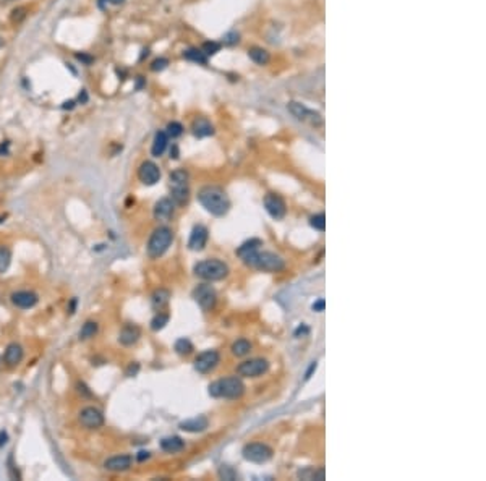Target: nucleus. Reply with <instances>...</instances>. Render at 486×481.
<instances>
[{
	"instance_id": "b1692460",
	"label": "nucleus",
	"mask_w": 486,
	"mask_h": 481,
	"mask_svg": "<svg viewBox=\"0 0 486 481\" xmlns=\"http://www.w3.org/2000/svg\"><path fill=\"white\" fill-rule=\"evenodd\" d=\"M213 133H214L213 125H211L206 119L194 120V123H193V135L194 136H198V138H204V136H209Z\"/></svg>"
},
{
	"instance_id": "a18cd8bd",
	"label": "nucleus",
	"mask_w": 486,
	"mask_h": 481,
	"mask_svg": "<svg viewBox=\"0 0 486 481\" xmlns=\"http://www.w3.org/2000/svg\"><path fill=\"white\" fill-rule=\"evenodd\" d=\"M7 442V433H0V447Z\"/></svg>"
},
{
	"instance_id": "6ab92c4d",
	"label": "nucleus",
	"mask_w": 486,
	"mask_h": 481,
	"mask_svg": "<svg viewBox=\"0 0 486 481\" xmlns=\"http://www.w3.org/2000/svg\"><path fill=\"white\" fill-rule=\"evenodd\" d=\"M23 357H24V352L18 343H10V345L5 348L3 360L7 364H10V366H17V364L23 360Z\"/></svg>"
},
{
	"instance_id": "09e8293b",
	"label": "nucleus",
	"mask_w": 486,
	"mask_h": 481,
	"mask_svg": "<svg viewBox=\"0 0 486 481\" xmlns=\"http://www.w3.org/2000/svg\"><path fill=\"white\" fill-rule=\"evenodd\" d=\"M0 361H2V360H0Z\"/></svg>"
},
{
	"instance_id": "f257e3e1",
	"label": "nucleus",
	"mask_w": 486,
	"mask_h": 481,
	"mask_svg": "<svg viewBox=\"0 0 486 481\" xmlns=\"http://www.w3.org/2000/svg\"><path fill=\"white\" fill-rule=\"evenodd\" d=\"M198 201L213 216H224L230 208L229 196L225 194L224 190L219 187H211V185L199 190Z\"/></svg>"
},
{
	"instance_id": "dca6fc26",
	"label": "nucleus",
	"mask_w": 486,
	"mask_h": 481,
	"mask_svg": "<svg viewBox=\"0 0 486 481\" xmlns=\"http://www.w3.org/2000/svg\"><path fill=\"white\" fill-rule=\"evenodd\" d=\"M38 300H39L38 295L34 292H29V290H20V292H15L12 295V303L21 310L33 308V306L38 303Z\"/></svg>"
},
{
	"instance_id": "4c0bfd02",
	"label": "nucleus",
	"mask_w": 486,
	"mask_h": 481,
	"mask_svg": "<svg viewBox=\"0 0 486 481\" xmlns=\"http://www.w3.org/2000/svg\"><path fill=\"white\" fill-rule=\"evenodd\" d=\"M167 65H169V60H167V59H157V60L152 62L151 70H152V72H161V70H164V68H166Z\"/></svg>"
},
{
	"instance_id": "9b49d317",
	"label": "nucleus",
	"mask_w": 486,
	"mask_h": 481,
	"mask_svg": "<svg viewBox=\"0 0 486 481\" xmlns=\"http://www.w3.org/2000/svg\"><path fill=\"white\" fill-rule=\"evenodd\" d=\"M219 360H220V357L216 350H206L196 357V360H194V369L201 374L209 373L211 369H214L218 366Z\"/></svg>"
},
{
	"instance_id": "7c9ffc66",
	"label": "nucleus",
	"mask_w": 486,
	"mask_h": 481,
	"mask_svg": "<svg viewBox=\"0 0 486 481\" xmlns=\"http://www.w3.org/2000/svg\"><path fill=\"white\" fill-rule=\"evenodd\" d=\"M298 477L303 478V480H324V468H305V470H300L298 472Z\"/></svg>"
},
{
	"instance_id": "f8f14e48",
	"label": "nucleus",
	"mask_w": 486,
	"mask_h": 481,
	"mask_svg": "<svg viewBox=\"0 0 486 481\" xmlns=\"http://www.w3.org/2000/svg\"><path fill=\"white\" fill-rule=\"evenodd\" d=\"M264 208H266L267 214L276 220L282 219L285 216V203L279 194H274V193L266 194V196H264Z\"/></svg>"
},
{
	"instance_id": "c03bdc74",
	"label": "nucleus",
	"mask_w": 486,
	"mask_h": 481,
	"mask_svg": "<svg viewBox=\"0 0 486 481\" xmlns=\"http://www.w3.org/2000/svg\"><path fill=\"white\" fill-rule=\"evenodd\" d=\"M145 458H149V452H145V451H143V452H140L138 460L141 462V460H145Z\"/></svg>"
},
{
	"instance_id": "c85d7f7f",
	"label": "nucleus",
	"mask_w": 486,
	"mask_h": 481,
	"mask_svg": "<svg viewBox=\"0 0 486 481\" xmlns=\"http://www.w3.org/2000/svg\"><path fill=\"white\" fill-rule=\"evenodd\" d=\"M97 334V322L96 321H86L80 331V339L88 340Z\"/></svg>"
},
{
	"instance_id": "6e6552de",
	"label": "nucleus",
	"mask_w": 486,
	"mask_h": 481,
	"mask_svg": "<svg viewBox=\"0 0 486 481\" xmlns=\"http://www.w3.org/2000/svg\"><path fill=\"white\" fill-rule=\"evenodd\" d=\"M269 369V363L264 358H253V360H246L240 363L237 366V374L243 378H258L263 376Z\"/></svg>"
},
{
	"instance_id": "49530a36",
	"label": "nucleus",
	"mask_w": 486,
	"mask_h": 481,
	"mask_svg": "<svg viewBox=\"0 0 486 481\" xmlns=\"http://www.w3.org/2000/svg\"><path fill=\"white\" fill-rule=\"evenodd\" d=\"M109 3H112V5H122L125 2V0H107Z\"/></svg>"
},
{
	"instance_id": "37998d69",
	"label": "nucleus",
	"mask_w": 486,
	"mask_h": 481,
	"mask_svg": "<svg viewBox=\"0 0 486 481\" xmlns=\"http://www.w3.org/2000/svg\"><path fill=\"white\" fill-rule=\"evenodd\" d=\"M315 369H316V361H313V363H311V366H310V369H308V373H306V379H310V376H311V373H313L315 371Z\"/></svg>"
},
{
	"instance_id": "473e14b6",
	"label": "nucleus",
	"mask_w": 486,
	"mask_h": 481,
	"mask_svg": "<svg viewBox=\"0 0 486 481\" xmlns=\"http://www.w3.org/2000/svg\"><path fill=\"white\" fill-rule=\"evenodd\" d=\"M173 348H175V352L178 355H190V353L193 352V343L188 339H178Z\"/></svg>"
},
{
	"instance_id": "412c9836",
	"label": "nucleus",
	"mask_w": 486,
	"mask_h": 481,
	"mask_svg": "<svg viewBox=\"0 0 486 481\" xmlns=\"http://www.w3.org/2000/svg\"><path fill=\"white\" fill-rule=\"evenodd\" d=\"M206 428H208V418L206 416H194L192 420L180 423V430L188 433H201Z\"/></svg>"
},
{
	"instance_id": "58836bf2",
	"label": "nucleus",
	"mask_w": 486,
	"mask_h": 481,
	"mask_svg": "<svg viewBox=\"0 0 486 481\" xmlns=\"http://www.w3.org/2000/svg\"><path fill=\"white\" fill-rule=\"evenodd\" d=\"M219 475H220V477H222L224 480H235V478H237L235 472H234V470H232L230 467H222V468H220Z\"/></svg>"
},
{
	"instance_id": "20e7f679",
	"label": "nucleus",
	"mask_w": 486,
	"mask_h": 481,
	"mask_svg": "<svg viewBox=\"0 0 486 481\" xmlns=\"http://www.w3.org/2000/svg\"><path fill=\"white\" fill-rule=\"evenodd\" d=\"M173 241V232L169 227H159L152 232L147 241V256L156 260V258L162 256L164 253L169 250V246Z\"/></svg>"
},
{
	"instance_id": "f3484780",
	"label": "nucleus",
	"mask_w": 486,
	"mask_h": 481,
	"mask_svg": "<svg viewBox=\"0 0 486 481\" xmlns=\"http://www.w3.org/2000/svg\"><path fill=\"white\" fill-rule=\"evenodd\" d=\"M173 209H175V203L169 198H162L154 206V217L157 220H169L173 216Z\"/></svg>"
},
{
	"instance_id": "a211bd4d",
	"label": "nucleus",
	"mask_w": 486,
	"mask_h": 481,
	"mask_svg": "<svg viewBox=\"0 0 486 481\" xmlns=\"http://www.w3.org/2000/svg\"><path fill=\"white\" fill-rule=\"evenodd\" d=\"M104 467L110 472H125L131 467V457L130 456H115L105 460Z\"/></svg>"
},
{
	"instance_id": "423d86ee",
	"label": "nucleus",
	"mask_w": 486,
	"mask_h": 481,
	"mask_svg": "<svg viewBox=\"0 0 486 481\" xmlns=\"http://www.w3.org/2000/svg\"><path fill=\"white\" fill-rule=\"evenodd\" d=\"M170 192L175 204H185L188 201V172L185 168H177L170 173Z\"/></svg>"
},
{
	"instance_id": "4be33fe9",
	"label": "nucleus",
	"mask_w": 486,
	"mask_h": 481,
	"mask_svg": "<svg viewBox=\"0 0 486 481\" xmlns=\"http://www.w3.org/2000/svg\"><path fill=\"white\" fill-rule=\"evenodd\" d=\"M183 447H185V442L182 437H178V436H169V437H164L161 441V449L164 452H169V454L180 452Z\"/></svg>"
},
{
	"instance_id": "7ed1b4c3",
	"label": "nucleus",
	"mask_w": 486,
	"mask_h": 481,
	"mask_svg": "<svg viewBox=\"0 0 486 481\" xmlns=\"http://www.w3.org/2000/svg\"><path fill=\"white\" fill-rule=\"evenodd\" d=\"M245 392V384L240 378L229 376L209 385V395L216 399H239Z\"/></svg>"
},
{
	"instance_id": "ddd939ff",
	"label": "nucleus",
	"mask_w": 486,
	"mask_h": 481,
	"mask_svg": "<svg viewBox=\"0 0 486 481\" xmlns=\"http://www.w3.org/2000/svg\"><path fill=\"white\" fill-rule=\"evenodd\" d=\"M138 177H140V180L145 183V185H154V183L159 182L161 170H159V167H157L154 162L146 161V162H143L141 166H140Z\"/></svg>"
},
{
	"instance_id": "4468645a",
	"label": "nucleus",
	"mask_w": 486,
	"mask_h": 481,
	"mask_svg": "<svg viewBox=\"0 0 486 481\" xmlns=\"http://www.w3.org/2000/svg\"><path fill=\"white\" fill-rule=\"evenodd\" d=\"M287 109H289V112L292 114L297 120H302V121L310 120L311 123H315V120L321 121V115H319V114H315L313 110L306 109L303 104L295 102V100H292V102H289V104H287Z\"/></svg>"
},
{
	"instance_id": "79ce46f5",
	"label": "nucleus",
	"mask_w": 486,
	"mask_h": 481,
	"mask_svg": "<svg viewBox=\"0 0 486 481\" xmlns=\"http://www.w3.org/2000/svg\"><path fill=\"white\" fill-rule=\"evenodd\" d=\"M313 310L315 311H323L324 310V300H318L316 303L313 305Z\"/></svg>"
},
{
	"instance_id": "a878e982",
	"label": "nucleus",
	"mask_w": 486,
	"mask_h": 481,
	"mask_svg": "<svg viewBox=\"0 0 486 481\" xmlns=\"http://www.w3.org/2000/svg\"><path fill=\"white\" fill-rule=\"evenodd\" d=\"M263 245V241L260 239H251V240H248L245 241L243 245L237 250V255H239L240 258H245L248 255H251V253H255L260 250V246Z\"/></svg>"
},
{
	"instance_id": "aec40b11",
	"label": "nucleus",
	"mask_w": 486,
	"mask_h": 481,
	"mask_svg": "<svg viewBox=\"0 0 486 481\" xmlns=\"http://www.w3.org/2000/svg\"><path fill=\"white\" fill-rule=\"evenodd\" d=\"M140 336H141V332L138 327L133 324H126V326H123V329L120 331L119 340H120V343H123V345H133V343L138 342Z\"/></svg>"
},
{
	"instance_id": "0eeeda50",
	"label": "nucleus",
	"mask_w": 486,
	"mask_h": 481,
	"mask_svg": "<svg viewBox=\"0 0 486 481\" xmlns=\"http://www.w3.org/2000/svg\"><path fill=\"white\" fill-rule=\"evenodd\" d=\"M243 457L245 460L248 462H253V463H266L267 460H271L272 457V449L266 446L263 442H251V444H246L243 447Z\"/></svg>"
},
{
	"instance_id": "e433bc0d",
	"label": "nucleus",
	"mask_w": 486,
	"mask_h": 481,
	"mask_svg": "<svg viewBox=\"0 0 486 481\" xmlns=\"http://www.w3.org/2000/svg\"><path fill=\"white\" fill-rule=\"evenodd\" d=\"M201 50L204 52L206 55H214L216 52H219V50H220V44H219V42H216V41L204 42L203 47H201Z\"/></svg>"
},
{
	"instance_id": "f03ea898",
	"label": "nucleus",
	"mask_w": 486,
	"mask_h": 481,
	"mask_svg": "<svg viewBox=\"0 0 486 481\" xmlns=\"http://www.w3.org/2000/svg\"><path fill=\"white\" fill-rule=\"evenodd\" d=\"M243 261L248 266L260 269V271L264 272H281L285 267V261L282 258L271 251H255L243 258Z\"/></svg>"
},
{
	"instance_id": "393cba45",
	"label": "nucleus",
	"mask_w": 486,
	"mask_h": 481,
	"mask_svg": "<svg viewBox=\"0 0 486 481\" xmlns=\"http://www.w3.org/2000/svg\"><path fill=\"white\" fill-rule=\"evenodd\" d=\"M248 57L258 63V65H266V63L271 60V55L266 49H261V47H253V49L248 50Z\"/></svg>"
},
{
	"instance_id": "39448f33",
	"label": "nucleus",
	"mask_w": 486,
	"mask_h": 481,
	"mask_svg": "<svg viewBox=\"0 0 486 481\" xmlns=\"http://www.w3.org/2000/svg\"><path fill=\"white\" fill-rule=\"evenodd\" d=\"M194 274L199 279L214 282V281H220V279H224L229 274V266L220 260H204L199 261L194 266Z\"/></svg>"
},
{
	"instance_id": "bb28decb",
	"label": "nucleus",
	"mask_w": 486,
	"mask_h": 481,
	"mask_svg": "<svg viewBox=\"0 0 486 481\" xmlns=\"http://www.w3.org/2000/svg\"><path fill=\"white\" fill-rule=\"evenodd\" d=\"M169 298H170V292L166 289H159L152 293V306L157 310H161L162 306H166L169 303Z\"/></svg>"
},
{
	"instance_id": "c9c22d12",
	"label": "nucleus",
	"mask_w": 486,
	"mask_h": 481,
	"mask_svg": "<svg viewBox=\"0 0 486 481\" xmlns=\"http://www.w3.org/2000/svg\"><path fill=\"white\" fill-rule=\"evenodd\" d=\"M167 136H172V138H177V136H180L183 133V126L178 123V121H170V123L167 125Z\"/></svg>"
},
{
	"instance_id": "72a5a7b5",
	"label": "nucleus",
	"mask_w": 486,
	"mask_h": 481,
	"mask_svg": "<svg viewBox=\"0 0 486 481\" xmlns=\"http://www.w3.org/2000/svg\"><path fill=\"white\" fill-rule=\"evenodd\" d=\"M310 225L313 227L315 230L324 232L326 229V216L324 214H316L310 219Z\"/></svg>"
},
{
	"instance_id": "de8ad7c7",
	"label": "nucleus",
	"mask_w": 486,
	"mask_h": 481,
	"mask_svg": "<svg viewBox=\"0 0 486 481\" xmlns=\"http://www.w3.org/2000/svg\"><path fill=\"white\" fill-rule=\"evenodd\" d=\"M105 2H107V0H99V7H101V8H104Z\"/></svg>"
},
{
	"instance_id": "f704fd0d",
	"label": "nucleus",
	"mask_w": 486,
	"mask_h": 481,
	"mask_svg": "<svg viewBox=\"0 0 486 481\" xmlns=\"http://www.w3.org/2000/svg\"><path fill=\"white\" fill-rule=\"evenodd\" d=\"M167 321H169V314H164V313L156 314V318L151 321V329L152 331H161L162 327L167 324Z\"/></svg>"
},
{
	"instance_id": "cd10ccee",
	"label": "nucleus",
	"mask_w": 486,
	"mask_h": 481,
	"mask_svg": "<svg viewBox=\"0 0 486 481\" xmlns=\"http://www.w3.org/2000/svg\"><path fill=\"white\" fill-rule=\"evenodd\" d=\"M183 57L187 60H192V62H196V63H206L208 62V55H206L201 49H196V47H192V49L185 50Z\"/></svg>"
},
{
	"instance_id": "1a4fd4ad",
	"label": "nucleus",
	"mask_w": 486,
	"mask_h": 481,
	"mask_svg": "<svg viewBox=\"0 0 486 481\" xmlns=\"http://www.w3.org/2000/svg\"><path fill=\"white\" fill-rule=\"evenodd\" d=\"M193 298L196 300V303L201 306L204 311H209L214 308L218 295H216V290L211 287V285L201 284L193 290Z\"/></svg>"
},
{
	"instance_id": "2eb2a0df",
	"label": "nucleus",
	"mask_w": 486,
	"mask_h": 481,
	"mask_svg": "<svg viewBox=\"0 0 486 481\" xmlns=\"http://www.w3.org/2000/svg\"><path fill=\"white\" fill-rule=\"evenodd\" d=\"M208 241V229L203 225H194L192 234H190L188 248L193 251H201Z\"/></svg>"
},
{
	"instance_id": "2f4dec72",
	"label": "nucleus",
	"mask_w": 486,
	"mask_h": 481,
	"mask_svg": "<svg viewBox=\"0 0 486 481\" xmlns=\"http://www.w3.org/2000/svg\"><path fill=\"white\" fill-rule=\"evenodd\" d=\"M10 261H12V251L5 245H0V274L7 271Z\"/></svg>"
},
{
	"instance_id": "c756f323",
	"label": "nucleus",
	"mask_w": 486,
	"mask_h": 481,
	"mask_svg": "<svg viewBox=\"0 0 486 481\" xmlns=\"http://www.w3.org/2000/svg\"><path fill=\"white\" fill-rule=\"evenodd\" d=\"M250 350H251V343L245 339H239L232 345V353L237 357H245L246 353H250Z\"/></svg>"
},
{
	"instance_id": "9d476101",
	"label": "nucleus",
	"mask_w": 486,
	"mask_h": 481,
	"mask_svg": "<svg viewBox=\"0 0 486 481\" xmlns=\"http://www.w3.org/2000/svg\"><path fill=\"white\" fill-rule=\"evenodd\" d=\"M80 423L88 430H97L104 425V415L96 407H84L80 411Z\"/></svg>"
},
{
	"instance_id": "ea45409f",
	"label": "nucleus",
	"mask_w": 486,
	"mask_h": 481,
	"mask_svg": "<svg viewBox=\"0 0 486 481\" xmlns=\"http://www.w3.org/2000/svg\"><path fill=\"white\" fill-rule=\"evenodd\" d=\"M23 12H24V8H15L13 12H12V13H13V15H12V20H13V21H17V23H18V21H21V20L24 18V13H23Z\"/></svg>"
},
{
	"instance_id": "a19ab883",
	"label": "nucleus",
	"mask_w": 486,
	"mask_h": 481,
	"mask_svg": "<svg viewBox=\"0 0 486 481\" xmlns=\"http://www.w3.org/2000/svg\"><path fill=\"white\" fill-rule=\"evenodd\" d=\"M76 59L83 62V63H86V65H89V63H93V57L91 55H88V54H76Z\"/></svg>"
},
{
	"instance_id": "5701e85b",
	"label": "nucleus",
	"mask_w": 486,
	"mask_h": 481,
	"mask_svg": "<svg viewBox=\"0 0 486 481\" xmlns=\"http://www.w3.org/2000/svg\"><path fill=\"white\" fill-rule=\"evenodd\" d=\"M169 144V136L166 131H157L156 136H154V141H152V147H151V152H152V156L154 157H159L164 154V151H166V147Z\"/></svg>"
}]
</instances>
